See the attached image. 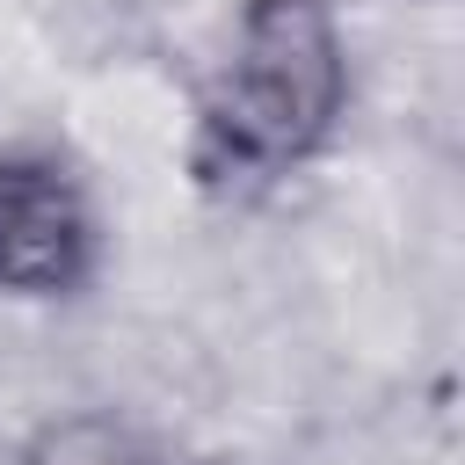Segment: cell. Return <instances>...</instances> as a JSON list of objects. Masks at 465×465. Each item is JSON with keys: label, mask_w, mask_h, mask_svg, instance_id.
<instances>
[{"label": "cell", "mask_w": 465, "mask_h": 465, "mask_svg": "<svg viewBox=\"0 0 465 465\" xmlns=\"http://www.w3.org/2000/svg\"><path fill=\"white\" fill-rule=\"evenodd\" d=\"M109 225L87 167L65 145H0V298L65 305L102 283Z\"/></svg>", "instance_id": "7a4b0ae2"}, {"label": "cell", "mask_w": 465, "mask_h": 465, "mask_svg": "<svg viewBox=\"0 0 465 465\" xmlns=\"http://www.w3.org/2000/svg\"><path fill=\"white\" fill-rule=\"evenodd\" d=\"M356 102L334 0H240L189 87L182 174L203 203H262L334 153Z\"/></svg>", "instance_id": "6da1fadb"}, {"label": "cell", "mask_w": 465, "mask_h": 465, "mask_svg": "<svg viewBox=\"0 0 465 465\" xmlns=\"http://www.w3.org/2000/svg\"><path fill=\"white\" fill-rule=\"evenodd\" d=\"M15 465H196V458L131 407H65L22 436Z\"/></svg>", "instance_id": "3957f363"}]
</instances>
